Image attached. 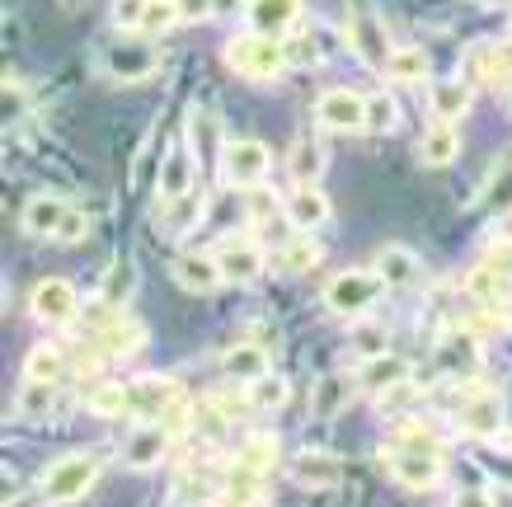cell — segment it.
<instances>
[{
	"label": "cell",
	"mask_w": 512,
	"mask_h": 507,
	"mask_svg": "<svg viewBox=\"0 0 512 507\" xmlns=\"http://www.w3.org/2000/svg\"><path fill=\"white\" fill-rule=\"evenodd\" d=\"M99 470H104V451H99V446L66 451V456H57V461L43 470V479H38V503H52V507L80 503V498L94 489Z\"/></svg>",
	"instance_id": "cell-1"
},
{
	"label": "cell",
	"mask_w": 512,
	"mask_h": 507,
	"mask_svg": "<svg viewBox=\"0 0 512 507\" xmlns=\"http://www.w3.org/2000/svg\"><path fill=\"white\" fill-rule=\"evenodd\" d=\"M221 57H226V66H231L235 76L245 80H278L287 66H292V57H287V43L282 38H273V33H235L231 43L221 47Z\"/></svg>",
	"instance_id": "cell-2"
},
{
	"label": "cell",
	"mask_w": 512,
	"mask_h": 507,
	"mask_svg": "<svg viewBox=\"0 0 512 507\" xmlns=\"http://www.w3.org/2000/svg\"><path fill=\"white\" fill-rule=\"evenodd\" d=\"M386 292L390 287L381 282L376 268H348V273H334L325 282V310L339 320H362V315H372Z\"/></svg>",
	"instance_id": "cell-3"
},
{
	"label": "cell",
	"mask_w": 512,
	"mask_h": 507,
	"mask_svg": "<svg viewBox=\"0 0 512 507\" xmlns=\"http://www.w3.org/2000/svg\"><path fill=\"white\" fill-rule=\"evenodd\" d=\"M381 461H386L390 479H395L400 489H409V493H433L437 484L447 479L442 456H437V451H423V446H390Z\"/></svg>",
	"instance_id": "cell-4"
},
{
	"label": "cell",
	"mask_w": 512,
	"mask_h": 507,
	"mask_svg": "<svg viewBox=\"0 0 512 507\" xmlns=\"http://www.w3.org/2000/svg\"><path fill=\"white\" fill-rule=\"evenodd\" d=\"M99 62H104V76L109 80L137 85V80H151L160 71V52L146 38H113Z\"/></svg>",
	"instance_id": "cell-5"
},
{
	"label": "cell",
	"mask_w": 512,
	"mask_h": 507,
	"mask_svg": "<svg viewBox=\"0 0 512 507\" xmlns=\"http://www.w3.org/2000/svg\"><path fill=\"white\" fill-rule=\"evenodd\" d=\"M221 174H226L235 188H259L268 174H273V151L254 137L226 141V146H221Z\"/></svg>",
	"instance_id": "cell-6"
},
{
	"label": "cell",
	"mask_w": 512,
	"mask_h": 507,
	"mask_svg": "<svg viewBox=\"0 0 512 507\" xmlns=\"http://www.w3.org/2000/svg\"><path fill=\"white\" fill-rule=\"evenodd\" d=\"M315 123L329 132H367V94L334 85L315 99Z\"/></svg>",
	"instance_id": "cell-7"
},
{
	"label": "cell",
	"mask_w": 512,
	"mask_h": 507,
	"mask_svg": "<svg viewBox=\"0 0 512 507\" xmlns=\"http://www.w3.org/2000/svg\"><path fill=\"white\" fill-rule=\"evenodd\" d=\"M80 310V296L66 277H43L33 287V320L38 324H71Z\"/></svg>",
	"instance_id": "cell-8"
},
{
	"label": "cell",
	"mask_w": 512,
	"mask_h": 507,
	"mask_svg": "<svg viewBox=\"0 0 512 507\" xmlns=\"http://www.w3.org/2000/svg\"><path fill=\"white\" fill-rule=\"evenodd\" d=\"M217 263H221V273H226L231 287H249V282H259L264 268H268L264 245H259V240H226V245L217 249Z\"/></svg>",
	"instance_id": "cell-9"
},
{
	"label": "cell",
	"mask_w": 512,
	"mask_h": 507,
	"mask_svg": "<svg viewBox=\"0 0 512 507\" xmlns=\"http://www.w3.org/2000/svg\"><path fill=\"white\" fill-rule=\"evenodd\" d=\"M503 423H508V409H503V395H494V390L475 395L456 414V428L466 432V437H475V442H494L498 432H503Z\"/></svg>",
	"instance_id": "cell-10"
},
{
	"label": "cell",
	"mask_w": 512,
	"mask_h": 507,
	"mask_svg": "<svg viewBox=\"0 0 512 507\" xmlns=\"http://www.w3.org/2000/svg\"><path fill=\"white\" fill-rule=\"evenodd\" d=\"M282 207H287V221L306 235L329 226V216H334V202L325 198V188H315V184H296L292 193L282 198Z\"/></svg>",
	"instance_id": "cell-11"
},
{
	"label": "cell",
	"mask_w": 512,
	"mask_h": 507,
	"mask_svg": "<svg viewBox=\"0 0 512 507\" xmlns=\"http://www.w3.org/2000/svg\"><path fill=\"white\" fill-rule=\"evenodd\" d=\"M165 456H170V428H165V423H141L123 446L127 470H156Z\"/></svg>",
	"instance_id": "cell-12"
},
{
	"label": "cell",
	"mask_w": 512,
	"mask_h": 507,
	"mask_svg": "<svg viewBox=\"0 0 512 507\" xmlns=\"http://www.w3.org/2000/svg\"><path fill=\"white\" fill-rule=\"evenodd\" d=\"M475 104V85L461 76H447V80H433L428 85V108H433V123H461Z\"/></svg>",
	"instance_id": "cell-13"
},
{
	"label": "cell",
	"mask_w": 512,
	"mask_h": 507,
	"mask_svg": "<svg viewBox=\"0 0 512 507\" xmlns=\"http://www.w3.org/2000/svg\"><path fill=\"white\" fill-rule=\"evenodd\" d=\"M174 282L193 296H212L217 287H226V273H221L217 254H179L174 259Z\"/></svg>",
	"instance_id": "cell-14"
},
{
	"label": "cell",
	"mask_w": 512,
	"mask_h": 507,
	"mask_svg": "<svg viewBox=\"0 0 512 507\" xmlns=\"http://www.w3.org/2000/svg\"><path fill=\"white\" fill-rule=\"evenodd\" d=\"M357 385L367 390V395H395V390H404L409 385V362L395 353H381V357H367L362 362V371H357Z\"/></svg>",
	"instance_id": "cell-15"
},
{
	"label": "cell",
	"mask_w": 512,
	"mask_h": 507,
	"mask_svg": "<svg viewBox=\"0 0 512 507\" xmlns=\"http://www.w3.org/2000/svg\"><path fill=\"white\" fill-rule=\"evenodd\" d=\"M362 390L357 385V376H343V371H329V376H320L311 390V414L315 418H339L348 404H353V395Z\"/></svg>",
	"instance_id": "cell-16"
},
{
	"label": "cell",
	"mask_w": 512,
	"mask_h": 507,
	"mask_svg": "<svg viewBox=\"0 0 512 507\" xmlns=\"http://www.w3.org/2000/svg\"><path fill=\"white\" fill-rule=\"evenodd\" d=\"M156 188H160V207L174 198H184V193H193V188H198V160H193L184 146H174V151L165 155V165H160Z\"/></svg>",
	"instance_id": "cell-17"
},
{
	"label": "cell",
	"mask_w": 512,
	"mask_h": 507,
	"mask_svg": "<svg viewBox=\"0 0 512 507\" xmlns=\"http://www.w3.org/2000/svg\"><path fill=\"white\" fill-rule=\"evenodd\" d=\"M245 15H249V29L254 33L282 38V33L296 29V19H301V0H249Z\"/></svg>",
	"instance_id": "cell-18"
},
{
	"label": "cell",
	"mask_w": 512,
	"mask_h": 507,
	"mask_svg": "<svg viewBox=\"0 0 512 507\" xmlns=\"http://www.w3.org/2000/svg\"><path fill=\"white\" fill-rule=\"evenodd\" d=\"M376 273H381V282L386 287H395V292H404V287H414L423 277V263L414 249L404 245H381V254H376Z\"/></svg>",
	"instance_id": "cell-19"
},
{
	"label": "cell",
	"mask_w": 512,
	"mask_h": 507,
	"mask_svg": "<svg viewBox=\"0 0 512 507\" xmlns=\"http://www.w3.org/2000/svg\"><path fill=\"white\" fill-rule=\"evenodd\" d=\"M179 409V385L170 376H141L132 385V414H174Z\"/></svg>",
	"instance_id": "cell-20"
},
{
	"label": "cell",
	"mask_w": 512,
	"mask_h": 507,
	"mask_svg": "<svg viewBox=\"0 0 512 507\" xmlns=\"http://www.w3.org/2000/svg\"><path fill=\"white\" fill-rule=\"evenodd\" d=\"M221 371L231 376V381H240V385H254L259 376H268V348L264 343H231L226 348V357H221Z\"/></svg>",
	"instance_id": "cell-21"
},
{
	"label": "cell",
	"mask_w": 512,
	"mask_h": 507,
	"mask_svg": "<svg viewBox=\"0 0 512 507\" xmlns=\"http://www.w3.org/2000/svg\"><path fill=\"white\" fill-rule=\"evenodd\" d=\"M292 475H296V484H306V489H334L343 479V461L329 456V451H301L292 461Z\"/></svg>",
	"instance_id": "cell-22"
},
{
	"label": "cell",
	"mask_w": 512,
	"mask_h": 507,
	"mask_svg": "<svg viewBox=\"0 0 512 507\" xmlns=\"http://www.w3.org/2000/svg\"><path fill=\"white\" fill-rule=\"evenodd\" d=\"M94 343L104 348V357H132V353H141L146 329L137 320H127V315H113L104 329H94Z\"/></svg>",
	"instance_id": "cell-23"
},
{
	"label": "cell",
	"mask_w": 512,
	"mask_h": 507,
	"mask_svg": "<svg viewBox=\"0 0 512 507\" xmlns=\"http://www.w3.org/2000/svg\"><path fill=\"white\" fill-rule=\"evenodd\" d=\"M456 155H461V132H456V123H433L428 132H423L419 160H423L428 169L456 165Z\"/></svg>",
	"instance_id": "cell-24"
},
{
	"label": "cell",
	"mask_w": 512,
	"mask_h": 507,
	"mask_svg": "<svg viewBox=\"0 0 512 507\" xmlns=\"http://www.w3.org/2000/svg\"><path fill=\"white\" fill-rule=\"evenodd\" d=\"M428 71H433V62H428V52H423L419 43L390 47L386 76L395 80V85H423V80H428Z\"/></svg>",
	"instance_id": "cell-25"
},
{
	"label": "cell",
	"mask_w": 512,
	"mask_h": 507,
	"mask_svg": "<svg viewBox=\"0 0 512 507\" xmlns=\"http://www.w3.org/2000/svg\"><path fill=\"white\" fill-rule=\"evenodd\" d=\"M62 216H66V202L62 198H52V193H33V198L24 202L19 221H24V231H29V235H57Z\"/></svg>",
	"instance_id": "cell-26"
},
{
	"label": "cell",
	"mask_w": 512,
	"mask_h": 507,
	"mask_svg": "<svg viewBox=\"0 0 512 507\" xmlns=\"http://www.w3.org/2000/svg\"><path fill=\"white\" fill-rule=\"evenodd\" d=\"M348 43H353L372 66H386V57H390L386 33H381V24H376L367 10H357V15H353V24H348Z\"/></svg>",
	"instance_id": "cell-27"
},
{
	"label": "cell",
	"mask_w": 512,
	"mask_h": 507,
	"mask_svg": "<svg viewBox=\"0 0 512 507\" xmlns=\"http://www.w3.org/2000/svg\"><path fill=\"white\" fill-rule=\"evenodd\" d=\"M325 165H329V155L320 141H296L292 151H287V174H292L296 184H320Z\"/></svg>",
	"instance_id": "cell-28"
},
{
	"label": "cell",
	"mask_w": 512,
	"mask_h": 507,
	"mask_svg": "<svg viewBox=\"0 0 512 507\" xmlns=\"http://www.w3.org/2000/svg\"><path fill=\"white\" fill-rule=\"evenodd\" d=\"M85 409H90L94 418H123V414H132V385H123V381L94 385L90 400H85Z\"/></svg>",
	"instance_id": "cell-29"
},
{
	"label": "cell",
	"mask_w": 512,
	"mask_h": 507,
	"mask_svg": "<svg viewBox=\"0 0 512 507\" xmlns=\"http://www.w3.org/2000/svg\"><path fill=\"white\" fill-rule=\"evenodd\" d=\"M66 371V353L57 348V343H38V348H29V357H24V381H47L57 385Z\"/></svg>",
	"instance_id": "cell-30"
},
{
	"label": "cell",
	"mask_w": 512,
	"mask_h": 507,
	"mask_svg": "<svg viewBox=\"0 0 512 507\" xmlns=\"http://www.w3.org/2000/svg\"><path fill=\"white\" fill-rule=\"evenodd\" d=\"M287 400H292V385L278 371H268L249 385V409H259V414H278V409H287Z\"/></svg>",
	"instance_id": "cell-31"
},
{
	"label": "cell",
	"mask_w": 512,
	"mask_h": 507,
	"mask_svg": "<svg viewBox=\"0 0 512 507\" xmlns=\"http://www.w3.org/2000/svg\"><path fill=\"white\" fill-rule=\"evenodd\" d=\"M235 465H245V470H259V475H268V470L278 465V437H273V432H254V437H245V442H240V456H235Z\"/></svg>",
	"instance_id": "cell-32"
},
{
	"label": "cell",
	"mask_w": 512,
	"mask_h": 507,
	"mask_svg": "<svg viewBox=\"0 0 512 507\" xmlns=\"http://www.w3.org/2000/svg\"><path fill=\"white\" fill-rule=\"evenodd\" d=\"M264 475L259 470H245V465H235V475L226 479V489H221V503L226 507H254L259 498H264Z\"/></svg>",
	"instance_id": "cell-33"
},
{
	"label": "cell",
	"mask_w": 512,
	"mask_h": 507,
	"mask_svg": "<svg viewBox=\"0 0 512 507\" xmlns=\"http://www.w3.org/2000/svg\"><path fill=\"white\" fill-rule=\"evenodd\" d=\"M508 287H512V277L503 273V268H494L489 259H484L480 268L466 277V292L475 296V301H503V296H508Z\"/></svg>",
	"instance_id": "cell-34"
},
{
	"label": "cell",
	"mask_w": 512,
	"mask_h": 507,
	"mask_svg": "<svg viewBox=\"0 0 512 507\" xmlns=\"http://www.w3.org/2000/svg\"><path fill=\"white\" fill-rule=\"evenodd\" d=\"M315 263H320V245H315L306 231L292 235L287 245H278V268L282 273H311Z\"/></svg>",
	"instance_id": "cell-35"
},
{
	"label": "cell",
	"mask_w": 512,
	"mask_h": 507,
	"mask_svg": "<svg viewBox=\"0 0 512 507\" xmlns=\"http://www.w3.org/2000/svg\"><path fill=\"white\" fill-rule=\"evenodd\" d=\"M132 292H137V268H132V263H113L109 277H104V292H99V301H109L113 310H123L127 301H132Z\"/></svg>",
	"instance_id": "cell-36"
},
{
	"label": "cell",
	"mask_w": 512,
	"mask_h": 507,
	"mask_svg": "<svg viewBox=\"0 0 512 507\" xmlns=\"http://www.w3.org/2000/svg\"><path fill=\"white\" fill-rule=\"evenodd\" d=\"M437 357H442V367H466L475 371L480 367V348H475V334H447L442 338V348H437Z\"/></svg>",
	"instance_id": "cell-37"
},
{
	"label": "cell",
	"mask_w": 512,
	"mask_h": 507,
	"mask_svg": "<svg viewBox=\"0 0 512 507\" xmlns=\"http://www.w3.org/2000/svg\"><path fill=\"white\" fill-rule=\"evenodd\" d=\"M287 216V207H282L278 193H268V188H249V226H254V235L268 231L273 221H282Z\"/></svg>",
	"instance_id": "cell-38"
},
{
	"label": "cell",
	"mask_w": 512,
	"mask_h": 507,
	"mask_svg": "<svg viewBox=\"0 0 512 507\" xmlns=\"http://www.w3.org/2000/svg\"><path fill=\"white\" fill-rule=\"evenodd\" d=\"M400 127V104L390 99V94H367V132H376V137H390Z\"/></svg>",
	"instance_id": "cell-39"
},
{
	"label": "cell",
	"mask_w": 512,
	"mask_h": 507,
	"mask_svg": "<svg viewBox=\"0 0 512 507\" xmlns=\"http://www.w3.org/2000/svg\"><path fill=\"white\" fill-rule=\"evenodd\" d=\"M202 216V188L184 193V198L165 202V231H188V226H198Z\"/></svg>",
	"instance_id": "cell-40"
},
{
	"label": "cell",
	"mask_w": 512,
	"mask_h": 507,
	"mask_svg": "<svg viewBox=\"0 0 512 507\" xmlns=\"http://www.w3.org/2000/svg\"><path fill=\"white\" fill-rule=\"evenodd\" d=\"M52 404H57V395H52V385H47V381H24V385H19L15 409H19L24 418H43V414H52Z\"/></svg>",
	"instance_id": "cell-41"
},
{
	"label": "cell",
	"mask_w": 512,
	"mask_h": 507,
	"mask_svg": "<svg viewBox=\"0 0 512 507\" xmlns=\"http://www.w3.org/2000/svg\"><path fill=\"white\" fill-rule=\"evenodd\" d=\"M353 324H357V329H353V353L362 357V362H367V357L390 353V348H386V329H381L376 320H367V315H362V320H353Z\"/></svg>",
	"instance_id": "cell-42"
},
{
	"label": "cell",
	"mask_w": 512,
	"mask_h": 507,
	"mask_svg": "<svg viewBox=\"0 0 512 507\" xmlns=\"http://www.w3.org/2000/svg\"><path fill=\"white\" fill-rule=\"evenodd\" d=\"M188 132H193V151H202V155H212V151H221L226 141H221V132H217V118L207 113V108H198L193 118H188Z\"/></svg>",
	"instance_id": "cell-43"
},
{
	"label": "cell",
	"mask_w": 512,
	"mask_h": 507,
	"mask_svg": "<svg viewBox=\"0 0 512 507\" xmlns=\"http://www.w3.org/2000/svg\"><path fill=\"white\" fill-rule=\"evenodd\" d=\"M52 240H57V245H85V240H90V216L76 212V207H66L62 226H57V235H52Z\"/></svg>",
	"instance_id": "cell-44"
},
{
	"label": "cell",
	"mask_w": 512,
	"mask_h": 507,
	"mask_svg": "<svg viewBox=\"0 0 512 507\" xmlns=\"http://www.w3.org/2000/svg\"><path fill=\"white\" fill-rule=\"evenodd\" d=\"M170 24H179V5L174 0H151L141 15V33H165Z\"/></svg>",
	"instance_id": "cell-45"
},
{
	"label": "cell",
	"mask_w": 512,
	"mask_h": 507,
	"mask_svg": "<svg viewBox=\"0 0 512 507\" xmlns=\"http://www.w3.org/2000/svg\"><path fill=\"white\" fill-rule=\"evenodd\" d=\"M179 5V24H207L217 15V0H174Z\"/></svg>",
	"instance_id": "cell-46"
},
{
	"label": "cell",
	"mask_w": 512,
	"mask_h": 507,
	"mask_svg": "<svg viewBox=\"0 0 512 507\" xmlns=\"http://www.w3.org/2000/svg\"><path fill=\"white\" fill-rule=\"evenodd\" d=\"M146 5H151V0H113V19H118L123 29H141V15H146Z\"/></svg>",
	"instance_id": "cell-47"
},
{
	"label": "cell",
	"mask_w": 512,
	"mask_h": 507,
	"mask_svg": "<svg viewBox=\"0 0 512 507\" xmlns=\"http://www.w3.org/2000/svg\"><path fill=\"white\" fill-rule=\"evenodd\" d=\"M451 507H498V503H494V493L489 489H461Z\"/></svg>",
	"instance_id": "cell-48"
},
{
	"label": "cell",
	"mask_w": 512,
	"mask_h": 507,
	"mask_svg": "<svg viewBox=\"0 0 512 507\" xmlns=\"http://www.w3.org/2000/svg\"><path fill=\"white\" fill-rule=\"evenodd\" d=\"M489 263H494V268H503V273H508V277H512V245L494 249V254H489Z\"/></svg>",
	"instance_id": "cell-49"
},
{
	"label": "cell",
	"mask_w": 512,
	"mask_h": 507,
	"mask_svg": "<svg viewBox=\"0 0 512 507\" xmlns=\"http://www.w3.org/2000/svg\"><path fill=\"white\" fill-rule=\"evenodd\" d=\"M503 409H508V423H512V381H508V390H503Z\"/></svg>",
	"instance_id": "cell-50"
}]
</instances>
